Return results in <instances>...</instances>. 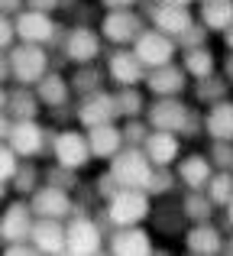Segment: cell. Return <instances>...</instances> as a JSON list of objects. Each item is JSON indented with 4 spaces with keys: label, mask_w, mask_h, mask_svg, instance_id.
<instances>
[{
    "label": "cell",
    "mask_w": 233,
    "mask_h": 256,
    "mask_svg": "<svg viewBox=\"0 0 233 256\" xmlns=\"http://www.w3.org/2000/svg\"><path fill=\"white\" fill-rule=\"evenodd\" d=\"M55 156L62 166H71V169H81L84 162H88V146H84V140L78 136L75 130H65L55 136Z\"/></svg>",
    "instance_id": "cell-1"
},
{
    "label": "cell",
    "mask_w": 233,
    "mask_h": 256,
    "mask_svg": "<svg viewBox=\"0 0 233 256\" xmlns=\"http://www.w3.org/2000/svg\"><path fill=\"white\" fill-rule=\"evenodd\" d=\"M13 146H16V152H26V156H32V152H39V146H42V130L32 124H19L13 126Z\"/></svg>",
    "instance_id": "cell-2"
},
{
    "label": "cell",
    "mask_w": 233,
    "mask_h": 256,
    "mask_svg": "<svg viewBox=\"0 0 233 256\" xmlns=\"http://www.w3.org/2000/svg\"><path fill=\"white\" fill-rule=\"evenodd\" d=\"M13 172H16V159H13L10 150H3V146H0V178H10Z\"/></svg>",
    "instance_id": "cell-3"
}]
</instances>
